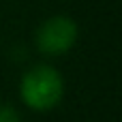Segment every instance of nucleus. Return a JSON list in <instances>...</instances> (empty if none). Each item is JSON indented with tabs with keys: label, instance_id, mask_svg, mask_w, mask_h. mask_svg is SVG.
Here are the masks:
<instances>
[{
	"label": "nucleus",
	"instance_id": "nucleus-3",
	"mask_svg": "<svg viewBox=\"0 0 122 122\" xmlns=\"http://www.w3.org/2000/svg\"><path fill=\"white\" fill-rule=\"evenodd\" d=\"M0 122H21V118L11 105H0Z\"/></svg>",
	"mask_w": 122,
	"mask_h": 122
},
{
	"label": "nucleus",
	"instance_id": "nucleus-1",
	"mask_svg": "<svg viewBox=\"0 0 122 122\" xmlns=\"http://www.w3.org/2000/svg\"><path fill=\"white\" fill-rule=\"evenodd\" d=\"M64 94V81L60 73L49 64H36L24 73L19 81V97L26 107L34 112L54 109Z\"/></svg>",
	"mask_w": 122,
	"mask_h": 122
},
{
	"label": "nucleus",
	"instance_id": "nucleus-2",
	"mask_svg": "<svg viewBox=\"0 0 122 122\" xmlns=\"http://www.w3.org/2000/svg\"><path fill=\"white\" fill-rule=\"evenodd\" d=\"M77 41V24L71 17L56 15L45 19L34 36L36 49L45 56H60L66 54Z\"/></svg>",
	"mask_w": 122,
	"mask_h": 122
}]
</instances>
